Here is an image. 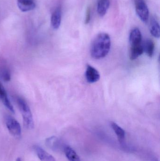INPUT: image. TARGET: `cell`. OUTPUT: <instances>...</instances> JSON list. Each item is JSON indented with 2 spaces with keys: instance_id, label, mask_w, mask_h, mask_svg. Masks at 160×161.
Masks as SVG:
<instances>
[{
  "instance_id": "cell-1",
  "label": "cell",
  "mask_w": 160,
  "mask_h": 161,
  "mask_svg": "<svg viewBox=\"0 0 160 161\" xmlns=\"http://www.w3.org/2000/svg\"><path fill=\"white\" fill-rule=\"evenodd\" d=\"M111 46V38L109 35L106 33H100L94 39L91 44V56L96 59L104 58L110 52Z\"/></svg>"
},
{
  "instance_id": "cell-2",
  "label": "cell",
  "mask_w": 160,
  "mask_h": 161,
  "mask_svg": "<svg viewBox=\"0 0 160 161\" xmlns=\"http://www.w3.org/2000/svg\"><path fill=\"white\" fill-rule=\"evenodd\" d=\"M17 103L23 119V124L26 128L32 129L34 127V122L31 109L27 102L23 98L18 97Z\"/></svg>"
},
{
  "instance_id": "cell-3",
  "label": "cell",
  "mask_w": 160,
  "mask_h": 161,
  "mask_svg": "<svg viewBox=\"0 0 160 161\" xmlns=\"http://www.w3.org/2000/svg\"><path fill=\"white\" fill-rule=\"evenodd\" d=\"M135 9L139 18L143 22L147 23L149 19V9L144 0H136Z\"/></svg>"
},
{
  "instance_id": "cell-4",
  "label": "cell",
  "mask_w": 160,
  "mask_h": 161,
  "mask_svg": "<svg viewBox=\"0 0 160 161\" xmlns=\"http://www.w3.org/2000/svg\"><path fill=\"white\" fill-rule=\"evenodd\" d=\"M6 125L9 133L14 137H19L21 134V128L19 123L13 117L7 116L5 119Z\"/></svg>"
},
{
  "instance_id": "cell-5",
  "label": "cell",
  "mask_w": 160,
  "mask_h": 161,
  "mask_svg": "<svg viewBox=\"0 0 160 161\" xmlns=\"http://www.w3.org/2000/svg\"><path fill=\"white\" fill-rule=\"evenodd\" d=\"M86 80L89 83H94L99 80L100 78L99 72L94 67L87 65L85 74Z\"/></svg>"
},
{
  "instance_id": "cell-6",
  "label": "cell",
  "mask_w": 160,
  "mask_h": 161,
  "mask_svg": "<svg viewBox=\"0 0 160 161\" xmlns=\"http://www.w3.org/2000/svg\"><path fill=\"white\" fill-rule=\"evenodd\" d=\"M129 42L131 46H136L142 43V35L140 29L135 28L130 34Z\"/></svg>"
},
{
  "instance_id": "cell-7",
  "label": "cell",
  "mask_w": 160,
  "mask_h": 161,
  "mask_svg": "<svg viewBox=\"0 0 160 161\" xmlns=\"http://www.w3.org/2000/svg\"><path fill=\"white\" fill-rule=\"evenodd\" d=\"M0 100L10 112L13 113H15L14 108L8 97L6 91L1 82H0Z\"/></svg>"
},
{
  "instance_id": "cell-8",
  "label": "cell",
  "mask_w": 160,
  "mask_h": 161,
  "mask_svg": "<svg viewBox=\"0 0 160 161\" xmlns=\"http://www.w3.org/2000/svg\"><path fill=\"white\" fill-rule=\"evenodd\" d=\"M62 20V10L60 7L55 9L52 15L51 23L52 26L54 29H58L61 25Z\"/></svg>"
},
{
  "instance_id": "cell-9",
  "label": "cell",
  "mask_w": 160,
  "mask_h": 161,
  "mask_svg": "<svg viewBox=\"0 0 160 161\" xmlns=\"http://www.w3.org/2000/svg\"><path fill=\"white\" fill-rule=\"evenodd\" d=\"M46 145L49 148L55 151H59L63 147L61 141L55 136L46 139Z\"/></svg>"
},
{
  "instance_id": "cell-10",
  "label": "cell",
  "mask_w": 160,
  "mask_h": 161,
  "mask_svg": "<svg viewBox=\"0 0 160 161\" xmlns=\"http://www.w3.org/2000/svg\"><path fill=\"white\" fill-rule=\"evenodd\" d=\"M17 3L19 8L23 12L33 10L35 7L34 0H18Z\"/></svg>"
},
{
  "instance_id": "cell-11",
  "label": "cell",
  "mask_w": 160,
  "mask_h": 161,
  "mask_svg": "<svg viewBox=\"0 0 160 161\" xmlns=\"http://www.w3.org/2000/svg\"><path fill=\"white\" fill-rule=\"evenodd\" d=\"M35 153L39 158L41 161H55V159L51 155L39 146L34 147Z\"/></svg>"
},
{
  "instance_id": "cell-12",
  "label": "cell",
  "mask_w": 160,
  "mask_h": 161,
  "mask_svg": "<svg viewBox=\"0 0 160 161\" xmlns=\"http://www.w3.org/2000/svg\"><path fill=\"white\" fill-rule=\"evenodd\" d=\"M110 6V0H99L97 8V10L99 15L101 17L105 16Z\"/></svg>"
},
{
  "instance_id": "cell-13",
  "label": "cell",
  "mask_w": 160,
  "mask_h": 161,
  "mask_svg": "<svg viewBox=\"0 0 160 161\" xmlns=\"http://www.w3.org/2000/svg\"><path fill=\"white\" fill-rule=\"evenodd\" d=\"M144 53L142 43L136 46H131L130 50V58L131 60H135L142 55Z\"/></svg>"
},
{
  "instance_id": "cell-14",
  "label": "cell",
  "mask_w": 160,
  "mask_h": 161,
  "mask_svg": "<svg viewBox=\"0 0 160 161\" xmlns=\"http://www.w3.org/2000/svg\"><path fill=\"white\" fill-rule=\"evenodd\" d=\"M144 52L149 57H152L155 52V43L153 41L147 39L142 43Z\"/></svg>"
},
{
  "instance_id": "cell-15",
  "label": "cell",
  "mask_w": 160,
  "mask_h": 161,
  "mask_svg": "<svg viewBox=\"0 0 160 161\" xmlns=\"http://www.w3.org/2000/svg\"><path fill=\"white\" fill-rule=\"evenodd\" d=\"M150 32L155 38H159L160 36V25L158 22L155 18L151 19L150 24Z\"/></svg>"
},
{
  "instance_id": "cell-16",
  "label": "cell",
  "mask_w": 160,
  "mask_h": 161,
  "mask_svg": "<svg viewBox=\"0 0 160 161\" xmlns=\"http://www.w3.org/2000/svg\"><path fill=\"white\" fill-rule=\"evenodd\" d=\"M64 151L66 157L69 161H80V157L70 147H65Z\"/></svg>"
},
{
  "instance_id": "cell-17",
  "label": "cell",
  "mask_w": 160,
  "mask_h": 161,
  "mask_svg": "<svg viewBox=\"0 0 160 161\" xmlns=\"http://www.w3.org/2000/svg\"><path fill=\"white\" fill-rule=\"evenodd\" d=\"M112 128L114 131L115 132L119 140V142H122L124 141L125 137V131L122 128L120 127L119 125L116 124V123H112L111 124Z\"/></svg>"
},
{
  "instance_id": "cell-18",
  "label": "cell",
  "mask_w": 160,
  "mask_h": 161,
  "mask_svg": "<svg viewBox=\"0 0 160 161\" xmlns=\"http://www.w3.org/2000/svg\"><path fill=\"white\" fill-rule=\"evenodd\" d=\"M2 78L4 81H9L10 80V78H11L10 72L7 69L4 70L2 72Z\"/></svg>"
},
{
  "instance_id": "cell-19",
  "label": "cell",
  "mask_w": 160,
  "mask_h": 161,
  "mask_svg": "<svg viewBox=\"0 0 160 161\" xmlns=\"http://www.w3.org/2000/svg\"><path fill=\"white\" fill-rule=\"evenodd\" d=\"M91 19V10L90 8H88L86 10V16H85V24H87L89 23Z\"/></svg>"
},
{
  "instance_id": "cell-20",
  "label": "cell",
  "mask_w": 160,
  "mask_h": 161,
  "mask_svg": "<svg viewBox=\"0 0 160 161\" xmlns=\"http://www.w3.org/2000/svg\"><path fill=\"white\" fill-rule=\"evenodd\" d=\"M16 161H21V159L20 158H17Z\"/></svg>"
}]
</instances>
